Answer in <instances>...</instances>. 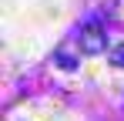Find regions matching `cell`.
I'll return each instance as SVG.
<instances>
[{
	"label": "cell",
	"mask_w": 124,
	"mask_h": 121,
	"mask_svg": "<svg viewBox=\"0 0 124 121\" xmlns=\"http://www.w3.org/2000/svg\"><path fill=\"white\" fill-rule=\"evenodd\" d=\"M111 60H114L117 67H124V44H117V47L111 51Z\"/></svg>",
	"instance_id": "2"
},
{
	"label": "cell",
	"mask_w": 124,
	"mask_h": 121,
	"mask_svg": "<svg viewBox=\"0 0 124 121\" xmlns=\"http://www.w3.org/2000/svg\"><path fill=\"white\" fill-rule=\"evenodd\" d=\"M104 47H107V37H104L101 24L91 20V24L81 30V51H84V54H101Z\"/></svg>",
	"instance_id": "1"
}]
</instances>
